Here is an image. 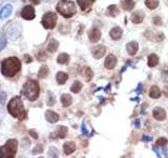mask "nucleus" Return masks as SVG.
<instances>
[{
  "mask_svg": "<svg viewBox=\"0 0 168 158\" xmlns=\"http://www.w3.org/2000/svg\"><path fill=\"white\" fill-rule=\"evenodd\" d=\"M82 75L84 76V78H85L86 81H91L92 76H94V73H92L91 69V68H83V71H82Z\"/></svg>",
  "mask_w": 168,
  "mask_h": 158,
  "instance_id": "nucleus-28",
  "label": "nucleus"
},
{
  "mask_svg": "<svg viewBox=\"0 0 168 158\" xmlns=\"http://www.w3.org/2000/svg\"><path fill=\"white\" fill-rule=\"evenodd\" d=\"M30 1L34 4H39L40 3V0H30Z\"/></svg>",
  "mask_w": 168,
  "mask_h": 158,
  "instance_id": "nucleus-48",
  "label": "nucleus"
},
{
  "mask_svg": "<svg viewBox=\"0 0 168 158\" xmlns=\"http://www.w3.org/2000/svg\"><path fill=\"white\" fill-rule=\"evenodd\" d=\"M45 119L50 123H56L58 120H59V115L57 113H55L54 111L47 110L45 112Z\"/></svg>",
  "mask_w": 168,
  "mask_h": 158,
  "instance_id": "nucleus-16",
  "label": "nucleus"
},
{
  "mask_svg": "<svg viewBox=\"0 0 168 158\" xmlns=\"http://www.w3.org/2000/svg\"><path fill=\"white\" fill-rule=\"evenodd\" d=\"M7 45V39H5L4 35H0V51L3 50Z\"/></svg>",
  "mask_w": 168,
  "mask_h": 158,
  "instance_id": "nucleus-36",
  "label": "nucleus"
},
{
  "mask_svg": "<svg viewBox=\"0 0 168 158\" xmlns=\"http://www.w3.org/2000/svg\"><path fill=\"white\" fill-rule=\"evenodd\" d=\"M101 39V31L99 28H94L92 30L89 32V40L92 42V43H96Z\"/></svg>",
  "mask_w": 168,
  "mask_h": 158,
  "instance_id": "nucleus-14",
  "label": "nucleus"
},
{
  "mask_svg": "<svg viewBox=\"0 0 168 158\" xmlns=\"http://www.w3.org/2000/svg\"><path fill=\"white\" fill-rule=\"evenodd\" d=\"M81 130H82L83 135H85V136H89V133H88L87 129H86V125H85V121L82 122V128H81Z\"/></svg>",
  "mask_w": 168,
  "mask_h": 158,
  "instance_id": "nucleus-40",
  "label": "nucleus"
},
{
  "mask_svg": "<svg viewBox=\"0 0 168 158\" xmlns=\"http://www.w3.org/2000/svg\"><path fill=\"white\" fill-rule=\"evenodd\" d=\"M149 96L153 99H158L161 97V90L157 85H152L149 90Z\"/></svg>",
  "mask_w": 168,
  "mask_h": 158,
  "instance_id": "nucleus-21",
  "label": "nucleus"
},
{
  "mask_svg": "<svg viewBox=\"0 0 168 158\" xmlns=\"http://www.w3.org/2000/svg\"><path fill=\"white\" fill-rule=\"evenodd\" d=\"M68 79V75L64 72H58L56 75V80L59 84H64V83L67 81Z\"/></svg>",
  "mask_w": 168,
  "mask_h": 158,
  "instance_id": "nucleus-24",
  "label": "nucleus"
},
{
  "mask_svg": "<svg viewBox=\"0 0 168 158\" xmlns=\"http://www.w3.org/2000/svg\"><path fill=\"white\" fill-rule=\"evenodd\" d=\"M56 10L64 18H71L77 13L76 4L71 0H60L56 7Z\"/></svg>",
  "mask_w": 168,
  "mask_h": 158,
  "instance_id": "nucleus-4",
  "label": "nucleus"
},
{
  "mask_svg": "<svg viewBox=\"0 0 168 158\" xmlns=\"http://www.w3.org/2000/svg\"><path fill=\"white\" fill-rule=\"evenodd\" d=\"M73 102V98L69 94H63L61 96V103L64 108H68Z\"/></svg>",
  "mask_w": 168,
  "mask_h": 158,
  "instance_id": "nucleus-25",
  "label": "nucleus"
},
{
  "mask_svg": "<svg viewBox=\"0 0 168 158\" xmlns=\"http://www.w3.org/2000/svg\"><path fill=\"white\" fill-rule=\"evenodd\" d=\"M57 62L59 63V64H62V65L68 64V62H69V55H68V54H66V53L60 54V55L58 56V58H57Z\"/></svg>",
  "mask_w": 168,
  "mask_h": 158,
  "instance_id": "nucleus-26",
  "label": "nucleus"
},
{
  "mask_svg": "<svg viewBox=\"0 0 168 158\" xmlns=\"http://www.w3.org/2000/svg\"><path fill=\"white\" fill-rule=\"evenodd\" d=\"M43 151V146L41 145H38L35 146V149L33 150V154H38V153H41Z\"/></svg>",
  "mask_w": 168,
  "mask_h": 158,
  "instance_id": "nucleus-39",
  "label": "nucleus"
},
{
  "mask_svg": "<svg viewBox=\"0 0 168 158\" xmlns=\"http://www.w3.org/2000/svg\"><path fill=\"white\" fill-rule=\"evenodd\" d=\"M122 34H123V31L121 28L119 27H116L114 28H111V31L109 32V36L112 40L117 41V40H120L121 37H122Z\"/></svg>",
  "mask_w": 168,
  "mask_h": 158,
  "instance_id": "nucleus-15",
  "label": "nucleus"
},
{
  "mask_svg": "<svg viewBox=\"0 0 168 158\" xmlns=\"http://www.w3.org/2000/svg\"><path fill=\"white\" fill-rule=\"evenodd\" d=\"M160 4V0H145V5L149 10H155Z\"/></svg>",
  "mask_w": 168,
  "mask_h": 158,
  "instance_id": "nucleus-30",
  "label": "nucleus"
},
{
  "mask_svg": "<svg viewBox=\"0 0 168 158\" xmlns=\"http://www.w3.org/2000/svg\"><path fill=\"white\" fill-rule=\"evenodd\" d=\"M142 92H143V84H142V83H139L138 88L136 89V93L138 95H140V94H142Z\"/></svg>",
  "mask_w": 168,
  "mask_h": 158,
  "instance_id": "nucleus-42",
  "label": "nucleus"
},
{
  "mask_svg": "<svg viewBox=\"0 0 168 158\" xmlns=\"http://www.w3.org/2000/svg\"><path fill=\"white\" fill-rule=\"evenodd\" d=\"M58 48H59V42H58V40L52 39L47 45V51L51 52V53H54V52H56L58 50Z\"/></svg>",
  "mask_w": 168,
  "mask_h": 158,
  "instance_id": "nucleus-29",
  "label": "nucleus"
},
{
  "mask_svg": "<svg viewBox=\"0 0 168 158\" xmlns=\"http://www.w3.org/2000/svg\"><path fill=\"white\" fill-rule=\"evenodd\" d=\"M77 146L75 145V142L73 141H67L63 145V151H64V154L66 155H71L73 154L75 151H76Z\"/></svg>",
  "mask_w": 168,
  "mask_h": 158,
  "instance_id": "nucleus-17",
  "label": "nucleus"
},
{
  "mask_svg": "<svg viewBox=\"0 0 168 158\" xmlns=\"http://www.w3.org/2000/svg\"><path fill=\"white\" fill-rule=\"evenodd\" d=\"M122 8L125 11H131L135 8L136 2L135 0H122Z\"/></svg>",
  "mask_w": 168,
  "mask_h": 158,
  "instance_id": "nucleus-27",
  "label": "nucleus"
},
{
  "mask_svg": "<svg viewBox=\"0 0 168 158\" xmlns=\"http://www.w3.org/2000/svg\"><path fill=\"white\" fill-rule=\"evenodd\" d=\"M0 12H1V7H0Z\"/></svg>",
  "mask_w": 168,
  "mask_h": 158,
  "instance_id": "nucleus-50",
  "label": "nucleus"
},
{
  "mask_svg": "<svg viewBox=\"0 0 168 158\" xmlns=\"http://www.w3.org/2000/svg\"><path fill=\"white\" fill-rule=\"evenodd\" d=\"M21 17L25 20H33L35 18V10L32 5H25L21 11Z\"/></svg>",
  "mask_w": 168,
  "mask_h": 158,
  "instance_id": "nucleus-8",
  "label": "nucleus"
},
{
  "mask_svg": "<svg viewBox=\"0 0 168 158\" xmlns=\"http://www.w3.org/2000/svg\"><path fill=\"white\" fill-rule=\"evenodd\" d=\"M116 65H117V57L112 55V54H109V55L106 57L105 61H104V67H105L107 70H112Z\"/></svg>",
  "mask_w": 168,
  "mask_h": 158,
  "instance_id": "nucleus-11",
  "label": "nucleus"
},
{
  "mask_svg": "<svg viewBox=\"0 0 168 158\" xmlns=\"http://www.w3.org/2000/svg\"><path fill=\"white\" fill-rule=\"evenodd\" d=\"M18 149V141L16 139H8L4 145L0 148V158L15 157Z\"/></svg>",
  "mask_w": 168,
  "mask_h": 158,
  "instance_id": "nucleus-5",
  "label": "nucleus"
},
{
  "mask_svg": "<svg viewBox=\"0 0 168 158\" xmlns=\"http://www.w3.org/2000/svg\"><path fill=\"white\" fill-rule=\"evenodd\" d=\"M56 134L59 138H64L66 136V134H67V128H66V126H63V125L59 126L56 132Z\"/></svg>",
  "mask_w": 168,
  "mask_h": 158,
  "instance_id": "nucleus-32",
  "label": "nucleus"
},
{
  "mask_svg": "<svg viewBox=\"0 0 168 158\" xmlns=\"http://www.w3.org/2000/svg\"><path fill=\"white\" fill-rule=\"evenodd\" d=\"M135 125H136V128H137V129L140 128V120H139V119L136 120V121H135Z\"/></svg>",
  "mask_w": 168,
  "mask_h": 158,
  "instance_id": "nucleus-47",
  "label": "nucleus"
},
{
  "mask_svg": "<svg viewBox=\"0 0 168 158\" xmlns=\"http://www.w3.org/2000/svg\"><path fill=\"white\" fill-rule=\"evenodd\" d=\"M48 73H50V70H48L47 65H42V67L40 68L39 72H38V76H39V78L44 79L45 77H47Z\"/></svg>",
  "mask_w": 168,
  "mask_h": 158,
  "instance_id": "nucleus-31",
  "label": "nucleus"
},
{
  "mask_svg": "<svg viewBox=\"0 0 168 158\" xmlns=\"http://www.w3.org/2000/svg\"><path fill=\"white\" fill-rule=\"evenodd\" d=\"M57 19H58V17H57L56 13L48 12V13H45L44 15H43L41 23H42L43 27H44L45 28H47V30H53V28L56 27Z\"/></svg>",
  "mask_w": 168,
  "mask_h": 158,
  "instance_id": "nucleus-6",
  "label": "nucleus"
},
{
  "mask_svg": "<svg viewBox=\"0 0 168 158\" xmlns=\"http://www.w3.org/2000/svg\"><path fill=\"white\" fill-rule=\"evenodd\" d=\"M21 31H22V28L18 22H15L13 24L10 30H8V36L12 40H16L17 38H19L20 35H21Z\"/></svg>",
  "mask_w": 168,
  "mask_h": 158,
  "instance_id": "nucleus-7",
  "label": "nucleus"
},
{
  "mask_svg": "<svg viewBox=\"0 0 168 158\" xmlns=\"http://www.w3.org/2000/svg\"><path fill=\"white\" fill-rule=\"evenodd\" d=\"M48 156L50 157H58V151L55 148H51L48 152Z\"/></svg>",
  "mask_w": 168,
  "mask_h": 158,
  "instance_id": "nucleus-37",
  "label": "nucleus"
},
{
  "mask_svg": "<svg viewBox=\"0 0 168 158\" xmlns=\"http://www.w3.org/2000/svg\"><path fill=\"white\" fill-rule=\"evenodd\" d=\"M119 14H120V11L117 5L115 4H111L107 8V11H106V15L109 16V17H117Z\"/></svg>",
  "mask_w": 168,
  "mask_h": 158,
  "instance_id": "nucleus-20",
  "label": "nucleus"
},
{
  "mask_svg": "<svg viewBox=\"0 0 168 158\" xmlns=\"http://www.w3.org/2000/svg\"><path fill=\"white\" fill-rule=\"evenodd\" d=\"M21 70V61L17 57H10L1 63V73L5 77H14Z\"/></svg>",
  "mask_w": 168,
  "mask_h": 158,
  "instance_id": "nucleus-1",
  "label": "nucleus"
},
{
  "mask_svg": "<svg viewBox=\"0 0 168 158\" xmlns=\"http://www.w3.org/2000/svg\"><path fill=\"white\" fill-rule=\"evenodd\" d=\"M55 104V97L52 92H47V105L53 107Z\"/></svg>",
  "mask_w": 168,
  "mask_h": 158,
  "instance_id": "nucleus-35",
  "label": "nucleus"
},
{
  "mask_svg": "<svg viewBox=\"0 0 168 158\" xmlns=\"http://www.w3.org/2000/svg\"><path fill=\"white\" fill-rule=\"evenodd\" d=\"M23 58H24V61L27 63H30V62H32V60H33V59H32V57L30 55H27V54L23 56Z\"/></svg>",
  "mask_w": 168,
  "mask_h": 158,
  "instance_id": "nucleus-46",
  "label": "nucleus"
},
{
  "mask_svg": "<svg viewBox=\"0 0 168 158\" xmlns=\"http://www.w3.org/2000/svg\"><path fill=\"white\" fill-rule=\"evenodd\" d=\"M145 18V13L143 11H137L131 15V22L135 24H140Z\"/></svg>",
  "mask_w": 168,
  "mask_h": 158,
  "instance_id": "nucleus-12",
  "label": "nucleus"
},
{
  "mask_svg": "<svg viewBox=\"0 0 168 158\" xmlns=\"http://www.w3.org/2000/svg\"><path fill=\"white\" fill-rule=\"evenodd\" d=\"M5 99H7V94H5V93L0 94V103H4Z\"/></svg>",
  "mask_w": 168,
  "mask_h": 158,
  "instance_id": "nucleus-45",
  "label": "nucleus"
},
{
  "mask_svg": "<svg viewBox=\"0 0 168 158\" xmlns=\"http://www.w3.org/2000/svg\"><path fill=\"white\" fill-rule=\"evenodd\" d=\"M153 23H155L156 25H161L162 24V20H161V18L160 17H155L153 18Z\"/></svg>",
  "mask_w": 168,
  "mask_h": 158,
  "instance_id": "nucleus-43",
  "label": "nucleus"
},
{
  "mask_svg": "<svg viewBox=\"0 0 168 158\" xmlns=\"http://www.w3.org/2000/svg\"><path fill=\"white\" fill-rule=\"evenodd\" d=\"M46 53H44V52H39V54H37V58H38L40 61H44V60L46 59Z\"/></svg>",
  "mask_w": 168,
  "mask_h": 158,
  "instance_id": "nucleus-38",
  "label": "nucleus"
},
{
  "mask_svg": "<svg viewBox=\"0 0 168 158\" xmlns=\"http://www.w3.org/2000/svg\"><path fill=\"white\" fill-rule=\"evenodd\" d=\"M7 111L12 116L18 118L19 120L27 118V111L23 107V102L20 96H16L11 99V101L7 104Z\"/></svg>",
  "mask_w": 168,
  "mask_h": 158,
  "instance_id": "nucleus-2",
  "label": "nucleus"
},
{
  "mask_svg": "<svg viewBox=\"0 0 168 158\" xmlns=\"http://www.w3.org/2000/svg\"><path fill=\"white\" fill-rule=\"evenodd\" d=\"M159 63V57L156 54H150L148 56V61H147V64H148L149 68H155L157 67Z\"/></svg>",
  "mask_w": 168,
  "mask_h": 158,
  "instance_id": "nucleus-23",
  "label": "nucleus"
},
{
  "mask_svg": "<svg viewBox=\"0 0 168 158\" xmlns=\"http://www.w3.org/2000/svg\"><path fill=\"white\" fill-rule=\"evenodd\" d=\"M164 94H165V96L168 97V85L165 87V89H164Z\"/></svg>",
  "mask_w": 168,
  "mask_h": 158,
  "instance_id": "nucleus-49",
  "label": "nucleus"
},
{
  "mask_svg": "<svg viewBox=\"0 0 168 158\" xmlns=\"http://www.w3.org/2000/svg\"><path fill=\"white\" fill-rule=\"evenodd\" d=\"M12 12H13V7H12V4H7L1 10V12H0V18L1 19L7 18V17L12 14Z\"/></svg>",
  "mask_w": 168,
  "mask_h": 158,
  "instance_id": "nucleus-19",
  "label": "nucleus"
},
{
  "mask_svg": "<svg viewBox=\"0 0 168 158\" xmlns=\"http://www.w3.org/2000/svg\"><path fill=\"white\" fill-rule=\"evenodd\" d=\"M151 140H152L151 136H148V135H143V136H142V141L144 142H150Z\"/></svg>",
  "mask_w": 168,
  "mask_h": 158,
  "instance_id": "nucleus-41",
  "label": "nucleus"
},
{
  "mask_svg": "<svg viewBox=\"0 0 168 158\" xmlns=\"http://www.w3.org/2000/svg\"><path fill=\"white\" fill-rule=\"evenodd\" d=\"M82 90V83L80 81H75L71 87V91L73 93H79V92Z\"/></svg>",
  "mask_w": 168,
  "mask_h": 158,
  "instance_id": "nucleus-33",
  "label": "nucleus"
},
{
  "mask_svg": "<svg viewBox=\"0 0 168 158\" xmlns=\"http://www.w3.org/2000/svg\"><path fill=\"white\" fill-rule=\"evenodd\" d=\"M28 133H30L31 136H33V138H35V139L38 138V134H37V132L35 130H30L28 131Z\"/></svg>",
  "mask_w": 168,
  "mask_h": 158,
  "instance_id": "nucleus-44",
  "label": "nucleus"
},
{
  "mask_svg": "<svg viewBox=\"0 0 168 158\" xmlns=\"http://www.w3.org/2000/svg\"><path fill=\"white\" fill-rule=\"evenodd\" d=\"M152 150L156 152L158 157H162V156H167V149L166 146H158V145H153Z\"/></svg>",
  "mask_w": 168,
  "mask_h": 158,
  "instance_id": "nucleus-22",
  "label": "nucleus"
},
{
  "mask_svg": "<svg viewBox=\"0 0 168 158\" xmlns=\"http://www.w3.org/2000/svg\"><path fill=\"white\" fill-rule=\"evenodd\" d=\"M152 115L156 119L159 120V121H164V120L166 119V116H167L166 112H165L164 109H162L160 107H157V108L153 109Z\"/></svg>",
  "mask_w": 168,
  "mask_h": 158,
  "instance_id": "nucleus-10",
  "label": "nucleus"
},
{
  "mask_svg": "<svg viewBox=\"0 0 168 158\" xmlns=\"http://www.w3.org/2000/svg\"><path fill=\"white\" fill-rule=\"evenodd\" d=\"M39 93H40V88L36 80H27L24 83V85H23L22 94L28 100H31V101H35V100L38 99Z\"/></svg>",
  "mask_w": 168,
  "mask_h": 158,
  "instance_id": "nucleus-3",
  "label": "nucleus"
},
{
  "mask_svg": "<svg viewBox=\"0 0 168 158\" xmlns=\"http://www.w3.org/2000/svg\"><path fill=\"white\" fill-rule=\"evenodd\" d=\"M139 50V44L137 41H130L126 44V51L130 56H135Z\"/></svg>",
  "mask_w": 168,
  "mask_h": 158,
  "instance_id": "nucleus-13",
  "label": "nucleus"
},
{
  "mask_svg": "<svg viewBox=\"0 0 168 158\" xmlns=\"http://www.w3.org/2000/svg\"><path fill=\"white\" fill-rule=\"evenodd\" d=\"M77 2H78V4H79L81 11L85 12V11H87L88 8L94 4L95 0H77Z\"/></svg>",
  "mask_w": 168,
  "mask_h": 158,
  "instance_id": "nucleus-18",
  "label": "nucleus"
},
{
  "mask_svg": "<svg viewBox=\"0 0 168 158\" xmlns=\"http://www.w3.org/2000/svg\"><path fill=\"white\" fill-rule=\"evenodd\" d=\"M167 143H168V139L167 138H165V137H160V138L157 140V142H156V145H158V146H166Z\"/></svg>",
  "mask_w": 168,
  "mask_h": 158,
  "instance_id": "nucleus-34",
  "label": "nucleus"
},
{
  "mask_svg": "<svg viewBox=\"0 0 168 158\" xmlns=\"http://www.w3.org/2000/svg\"><path fill=\"white\" fill-rule=\"evenodd\" d=\"M106 53V48L104 45H97L91 50V54L96 59H101L102 57L105 55Z\"/></svg>",
  "mask_w": 168,
  "mask_h": 158,
  "instance_id": "nucleus-9",
  "label": "nucleus"
}]
</instances>
